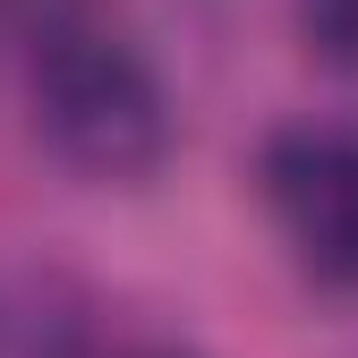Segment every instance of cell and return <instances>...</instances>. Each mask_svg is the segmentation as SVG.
Segmentation results:
<instances>
[{
	"instance_id": "cell-2",
	"label": "cell",
	"mask_w": 358,
	"mask_h": 358,
	"mask_svg": "<svg viewBox=\"0 0 358 358\" xmlns=\"http://www.w3.org/2000/svg\"><path fill=\"white\" fill-rule=\"evenodd\" d=\"M256 188L273 205L299 273L324 290H358V128L350 120H290L256 154Z\"/></svg>"
},
{
	"instance_id": "cell-4",
	"label": "cell",
	"mask_w": 358,
	"mask_h": 358,
	"mask_svg": "<svg viewBox=\"0 0 358 358\" xmlns=\"http://www.w3.org/2000/svg\"><path fill=\"white\" fill-rule=\"evenodd\" d=\"M145 358H179V350H145Z\"/></svg>"
},
{
	"instance_id": "cell-3",
	"label": "cell",
	"mask_w": 358,
	"mask_h": 358,
	"mask_svg": "<svg viewBox=\"0 0 358 358\" xmlns=\"http://www.w3.org/2000/svg\"><path fill=\"white\" fill-rule=\"evenodd\" d=\"M307 34L333 60H358V0H307Z\"/></svg>"
},
{
	"instance_id": "cell-1",
	"label": "cell",
	"mask_w": 358,
	"mask_h": 358,
	"mask_svg": "<svg viewBox=\"0 0 358 358\" xmlns=\"http://www.w3.org/2000/svg\"><path fill=\"white\" fill-rule=\"evenodd\" d=\"M26 103L43 145L85 179H145L171 154V94L154 60L94 9L43 17L26 60Z\"/></svg>"
}]
</instances>
